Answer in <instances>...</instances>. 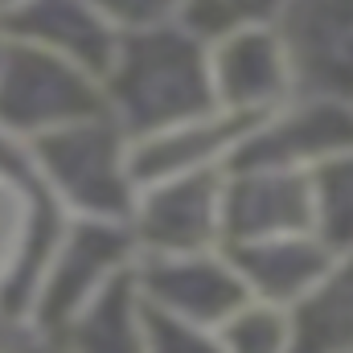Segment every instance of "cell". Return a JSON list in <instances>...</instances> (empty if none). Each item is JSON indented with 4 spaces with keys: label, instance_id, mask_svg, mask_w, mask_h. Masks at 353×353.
I'll list each match as a JSON object with an SVG mask.
<instances>
[]
</instances>
